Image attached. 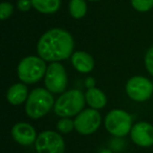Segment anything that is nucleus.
I'll list each match as a JSON object with an SVG mask.
<instances>
[{
  "label": "nucleus",
  "instance_id": "obj_1",
  "mask_svg": "<svg viewBox=\"0 0 153 153\" xmlns=\"http://www.w3.org/2000/svg\"><path fill=\"white\" fill-rule=\"evenodd\" d=\"M74 41L69 32L55 27L45 32L37 43V53L45 62H60L71 57Z\"/></svg>",
  "mask_w": 153,
  "mask_h": 153
},
{
  "label": "nucleus",
  "instance_id": "obj_2",
  "mask_svg": "<svg viewBox=\"0 0 153 153\" xmlns=\"http://www.w3.org/2000/svg\"><path fill=\"white\" fill-rule=\"evenodd\" d=\"M55 102L53 94L46 88H35L25 102V112L30 119H41L51 111Z\"/></svg>",
  "mask_w": 153,
  "mask_h": 153
},
{
  "label": "nucleus",
  "instance_id": "obj_3",
  "mask_svg": "<svg viewBox=\"0 0 153 153\" xmlns=\"http://www.w3.org/2000/svg\"><path fill=\"white\" fill-rule=\"evenodd\" d=\"M85 94L80 89L64 91L53 105V111L60 117H71L78 115L85 106Z\"/></svg>",
  "mask_w": 153,
  "mask_h": 153
},
{
  "label": "nucleus",
  "instance_id": "obj_4",
  "mask_svg": "<svg viewBox=\"0 0 153 153\" xmlns=\"http://www.w3.org/2000/svg\"><path fill=\"white\" fill-rule=\"evenodd\" d=\"M47 66L45 61L38 56H27L19 62L17 74L24 84H35L44 78Z\"/></svg>",
  "mask_w": 153,
  "mask_h": 153
},
{
  "label": "nucleus",
  "instance_id": "obj_5",
  "mask_svg": "<svg viewBox=\"0 0 153 153\" xmlns=\"http://www.w3.org/2000/svg\"><path fill=\"white\" fill-rule=\"evenodd\" d=\"M105 128L113 136L124 137L130 133L133 126L132 115L123 109H112L105 117Z\"/></svg>",
  "mask_w": 153,
  "mask_h": 153
},
{
  "label": "nucleus",
  "instance_id": "obj_6",
  "mask_svg": "<svg viewBox=\"0 0 153 153\" xmlns=\"http://www.w3.org/2000/svg\"><path fill=\"white\" fill-rule=\"evenodd\" d=\"M67 72L60 62H53L47 66L44 84L51 94H63L67 87Z\"/></svg>",
  "mask_w": 153,
  "mask_h": 153
},
{
  "label": "nucleus",
  "instance_id": "obj_7",
  "mask_svg": "<svg viewBox=\"0 0 153 153\" xmlns=\"http://www.w3.org/2000/svg\"><path fill=\"white\" fill-rule=\"evenodd\" d=\"M74 121V129L78 133L82 135H90L100 128L102 123V117L99 110L94 108H87L76 115V119Z\"/></svg>",
  "mask_w": 153,
  "mask_h": 153
},
{
  "label": "nucleus",
  "instance_id": "obj_8",
  "mask_svg": "<svg viewBox=\"0 0 153 153\" xmlns=\"http://www.w3.org/2000/svg\"><path fill=\"white\" fill-rule=\"evenodd\" d=\"M126 94L135 102H145L153 94V84L142 76H134L128 80L125 86Z\"/></svg>",
  "mask_w": 153,
  "mask_h": 153
},
{
  "label": "nucleus",
  "instance_id": "obj_9",
  "mask_svg": "<svg viewBox=\"0 0 153 153\" xmlns=\"http://www.w3.org/2000/svg\"><path fill=\"white\" fill-rule=\"evenodd\" d=\"M35 148L37 153H64L65 142L58 132L45 130L38 134Z\"/></svg>",
  "mask_w": 153,
  "mask_h": 153
},
{
  "label": "nucleus",
  "instance_id": "obj_10",
  "mask_svg": "<svg viewBox=\"0 0 153 153\" xmlns=\"http://www.w3.org/2000/svg\"><path fill=\"white\" fill-rule=\"evenodd\" d=\"M130 137L135 145L143 148L153 146V125L148 122H138L132 126Z\"/></svg>",
  "mask_w": 153,
  "mask_h": 153
},
{
  "label": "nucleus",
  "instance_id": "obj_11",
  "mask_svg": "<svg viewBox=\"0 0 153 153\" xmlns=\"http://www.w3.org/2000/svg\"><path fill=\"white\" fill-rule=\"evenodd\" d=\"M12 136L17 144L21 146H30L36 143L38 134L30 124L19 122L12 128Z\"/></svg>",
  "mask_w": 153,
  "mask_h": 153
},
{
  "label": "nucleus",
  "instance_id": "obj_12",
  "mask_svg": "<svg viewBox=\"0 0 153 153\" xmlns=\"http://www.w3.org/2000/svg\"><path fill=\"white\" fill-rule=\"evenodd\" d=\"M71 64L76 71L89 74L94 67V60L90 53L83 51H76L71 55Z\"/></svg>",
  "mask_w": 153,
  "mask_h": 153
},
{
  "label": "nucleus",
  "instance_id": "obj_13",
  "mask_svg": "<svg viewBox=\"0 0 153 153\" xmlns=\"http://www.w3.org/2000/svg\"><path fill=\"white\" fill-rule=\"evenodd\" d=\"M28 96L27 86L24 83H15L9 88L7 92V100L11 105L18 106L26 102Z\"/></svg>",
  "mask_w": 153,
  "mask_h": 153
},
{
  "label": "nucleus",
  "instance_id": "obj_14",
  "mask_svg": "<svg viewBox=\"0 0 153 153\" xmlns=\"http://www.w3.org/2000/svg\"><path fill=\"white\" fill-rule=\"evenodd\" d=\"M85 100L90 108L97 109V110L104 108L107 104L106 94H104V91L97 87L88 88L87 91L85 92Z\"/></svg>",
  "mask_w": 153,
  "mask_h": 153
},
{
  "label": "nucleus",
  "instance_id": "obj_15",
  "mask_svg": "<svg viewBox=\"0 0 153 153\" xmlns=\"http://www.w3.org/2000/svg\"><path fill=\"white\" fill-rule=\"evenodd\" d=\"M32 2L37 12L45 15L57 13L61 7V0H32Z\"/></svg>",
  "mask_w": 153,
  "mask_h": 153
},
{
  "label": "nucleus",
  "instance_id": "obj_16",
  "mask_svg": "<svg viewBox=\"0 0 153 153\" xmlns=\"http://www.w3.org/2000/svg\"><path fill=\"white\" fill-rule=\"evenodd\" d=\"M69 14L74 19H82L87 13V3L85 0H70L68 4Z\"/></svg>",
  "mask_w": 153,
  "mask_h": 153
},
{
  "label": "nucleus",
  "instance_id": "obj_17",
  "mask_svg": "<svg viewBox=\"0 0 153 153\" xmlns=\"http://www.w3.org/2000/svg\"><path fill=\"white\" fill-rule=\"evenodd\" d=\"M57 129L63 134H67L74 129V121L69 117H61L57 123Z\"/></svg>",
  "mask_w": 153,
  "mask_h": 153
},
{
  "label": "nucleus",
  "instance_id": "obj_18",
  "mask_svg": "<svg viewBox=\"0 0 153 153\" xmlns=\"http://www.w3.org/2000/svg\"><path fill=\"white\" fill-rule=\"evenodd\" d=\"M131 5L135 11L146 13L153 9V0H131Z\"/></svg>",
  "mask_w": 153,
  "mask_h": 153
},
{
  "label": "nucleus",
  "instance_id": "obj_19",
  "mask_svg": "<svg viewBox=\"0 0 153 153\" xmlns=\"http://www.w3.org/2000/svg\"><path fill=\"white\" fill-rule=\"evenodd\" d=\"M13 12H14V7L12 3L7 2V1L2 2L0 4V19L3 20V21L9 19L12 16V14H13Z\"/></svg>",
  "mask_w": 153,
  "mask_h": 153
},
{
  "label": "nucleus",
  "instance_id": "obj_20",
  "mask_svg": "<svg viewBox=\"0 0 153 153\" xmlns=\"http://www.w3.org/2000/svg\"><path fill=\"white\" fill-rule=\"evenodd\" d=\"M145 65L148 72L153 76V46L150 47L145 55Z\"/></svg>",
  "mask_w": 153,
  "mask_h": 153
},
{
  "label": "nucleus",
  "instance_id": "obj_21",
  "mask_svg": "<svg viewBox=\"0 0 153 153\" xmlns=\"http://www.w3.org/2000/svg\"><path fill=\"white\" fill-rule=\"evenodd\" d=\"M33 7L32 0H18L17 7L20 12H28Z\"/></svg>",
  "mask_w": 153,
  "mask_h": 153
},
{
  "label": "nucleus",
  "instance_id": "obj_22",
  "mask_svg": "<svg viewBox=\"0 0 153 153\" xmlns=\"http://www.w3.org/2000/svg\"><path fill=\"white\" fill-rule=\"evenodd\" d=\"M85 84H86V86H87L88 88H92V87H94L96 81H94V78H91V76H88L87 79H86V81H85Z\"/></svg>",
  "mask_w": 153,
  "mask_h": 153
},
{
  "label": "nucleus",
  "instance_id": "obj_23",
  "mask_svg": "<svg viewBox=\"0 0 153 153\" xmlns=\"http://www.w3.org/2000/svg\"><path fill=\"white\" fill-rule=\"evenodd\" d=\"M99 153H113L110 149H102Z\"/></svg>",
  "mask_w": 153,
  "mask_h": 153
},
{
  "label": "nucleus",
  "instance_id": "obj_24",
  "mask_svg": "<svg viewBox=\"0 0 153 153\" xmlns=\"http://www.w3.org/2000/svg\"><path fill=\"white\" fill-rule=\"evenodd\" d=\"M88 1H101V0H88Z\"/></svg>",
  "mask_w": 153,
  "mask_h": 153
}]
</instances>
